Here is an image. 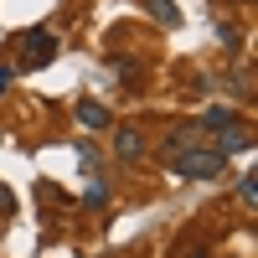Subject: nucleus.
Masks as SVG:
<instances>
[{
    "label": "nucleus",
    "mask_w": 258,
    "mask_h": 258,
    "mask_svg": "<svg viewBox=\"0 0 258 258\" xmlns=\"http://www.w3.org/2000/svg\"><path fill=\"white\" fill-rule=\"evenodd\" d=\"M227 170V155L222 150H181V155H170V176H181V181H212V176H222Z\"/></svg>",
    "instance_id": "nucleus-1"
},
{
    "label": "nucleus",
    "mask_w": 258,
    "mask_h": 258,
    "mask_svg": "<svg viewBox=\"0 0 258 258\" xmlns=\"http://www.w3.org/2000/svg\"><path fill=\"white\" fill-rule=\"evenodd\" d=\"M52 57H57V36L47 26H36V31L21 36V68H47Z\"/></svg>",
    "instance_id": "nucleus-2"
},
{
    "label": "nucleus",
    "mask_w": 258,
    "mask_h": 258,
    "mask_svg": "<svg viewBox=\"0 0 258 258\" xmlns=\"http://www.w3.org/2000/svg\"><path fill=\"white\" fill-rule=\"evenodd\" d=\"M114 155H119L124 165L145 160V140H140V129H119V135H114Z\"/></svg>",
    "instance_id": "nucleus-3"
},
{
    "label": "nucleus",
    "mask_w": 258,
    "mask_h": 258,
    "mask_svg": "<svg viewBox=\"0 0 258 258\" xmlns=\"http://www.w3.org/2000/svg\"><path fill=\"white\" fill-rule=\"evenodd\" d=\"M197 145H202V129H197V124H186V129H170V140H165L160 150H165V160H170V155H181V150H197Z\"/></svg>",
    "instance_id": "nucleus-4"
},
{
    "label": "nucleus",
    "mask_w": 258,
    "mask_h": 258,
    "mask_svg": "<svg viewBox=\"0 0 258 258\" xmlns=\"http://www.w3.org/2000/svg\"><path fill=\"white\" fill-rule=\"evenodd\" d=\"M222 155H238V150H253V135H248V124L238 119V124H232V129H222Z\"/></svg>",
    "instance_id": "nucleus-5"
},
{
    "label": "nucleus",
    "mask_w": 258,
    "mask_h": 258,
    "mask_svg": "<svg viewBox=\"0 0 258 258\" xmlns=\"http://www.w3.org/2000/svg\"><path fill=\"white\" fill-rule=\"evenodd\" d=\"M232 124H238V109H227V103H222V109H207L197 129H217V135H222V129H232Z\"/></svg>",
    "instance_id": "nucleus-6"
},
{
    "label": "nucleus",
    "mask_w": 258,
    "mask_h": 258,
    "mask_svg": "<svg viewBox=\"0 0 258 258\" xmlns=\"http://www.w3.org/2000/svg\"><path fill=\"white\" fill-rule=\"evenodd\" d=\"M78 119L88 124V129H109V109H103V103H93V98L78 103Z\"/></svg>",
    "instance_id": "nucleus-7"
},
{
    "label": "nucleus",
    "mask_w": 258,
    "mask_h": 258,
    "mask_svg": "<svg viewBox=\"0 0 258 258\" xmlns=\"http://www.w3.org/2000/svg\"><path fill=\"white\" fill-rule=\"evenodd\" d=\"M140 6H145L150 16H155L160 26H176V21H181V11H176V0H140Z\"/></svg>",
    "instance_id": "nucleus-8"
},
{
    "label": "nucleus",
    "mask_w": 258,
    "mask_h": 258,
    "mask_svg": "<svg viewBox=\"0 0 258 258\" xmlns=\"http://www.w3.org/2000/svg\"><path fill=\"white\" fill-rule=\"evenodd\" d=\"M83 202H88V207H103V202H109V181H88V191H83Z\"/></svg>",
    "instance_id": "nucleus-9"
},
{
    "label": "nucleus",
    "mask_w": 258,
    "mask_h": 258,
    "mask_svg": "<svg viewBox=\"0 0 258 258\" xmlns=\"http://www.w3.org/2000/svg\"><path fill=\"white\" fill-rule=\"evenodd\" d=\"M238 197H243V207L258 202V176H243V181H238Z\"/></svg>",
    "instance_id": "nucleus-10"
},
{
    "label": "nucleus",
    "mask_w": 258,
    "mask_h": 258,
    "mask_svg": "<svg viewBox=\"0 0 258 258\" xmlns=\"http://www.w3.org/2000/svg\"><path fill=\"white\" fill-rule=\"evenodd\" d=\"M11 207H16V197H11L6 186H0V212H11Z\"/></svg>",
    "instance_id": "nucleus-11"
},
{
    "label": "nucleus",
    "mask_w": 258,
    "mask_h": 258,
    "mask_svg": "<svg viewBox=\"0 0 258 258\" xmlns=\"http://www.w3.org/2000/svg\"><path fill=\"white\" fill-rule=\"evenodd\" d=\"M181 258H212V253H202V248H186V253H181Z\"/></svg>",
    "instance_id": "nucleus-12"
},
{
    "label": "nucleus",
    "mask_w": 258,
    "mask_h": 258,
    "mask_svg": "<svg viewBox=\"0 0 258 258\" xmlns=\"http://www.w3.org/2000/svg\"><path fill=\"white\" fill-rule=\"evenodd\" d=\"M6 83H11V68H0V93H6Z\"/></svg>",
    "instance_id": "nucleus-13"
}]
</instances>
